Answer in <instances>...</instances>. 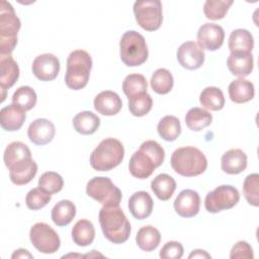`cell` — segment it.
<instances>
[{"label": "cell", "instance_id": "obj_42", "mask_svg": "<svg viewBox=\"0 0 259 259\" xmlns=\"http://www.w3.org/2000/svg\"><path fill=\"white\" fill-rule=\"evenodd\" d=\"M259 175L257 173H253L248 175L243 183V192L247 202L253 206L259 205Z\"/></svg>", "mask_w": 259, "mask_h": 259}, {"label": "cell", "instance_id": "obj_20", "mask_svg": "<svg viewBox=\"0 0 259 259\" xmlns=\"http://www.w3.org/2000/svg\"><path fill=\"white\" fill-rule=\"evenodd\" d=\"M229 71L238 77L244 78L251 74L254 67L252 53L248 52H233L227 60Z\"/></svg>", "mask_w": 259, "mask_h": 259}, {"label": "cell", "instance_id": "obj_1", "mask_svg": "<svg viewBox=\"0 0 259 259\" xmlns=\"http://www.w3.org/2000/svg\"><path fill=\"white\" fill-rule=\"evenodd\" d=\"M165 159L163 147L156 141L144 142L136 151L128 162L130 173L139 179H146L152 175L156 168L160 167Z\"/></svg>", "mask_w": 259, "mask_h": 259}, {"label": "cell", "instance_id": "obj_22", "mask_svg": "<svg viewBox=\"0 0 259 259\" xmlns=\"http://www.w3.org/2000/svg\"><path fill=\"white\" fill-rule=\"evenodd\" d=\"M247 155L241 149H231L227 151L221 159L222 170L231 175L239 174L247 168Z\"/></svg>", "mask_w": 259, "mask_h": 259}, {"label": "cell", "instance_id": "obj_34", "mask_svg": "<svg viewBox=\"0 0 259 259\" xmlns=\"http://www.w3.org/2000/svg\"><path fill=\"white\" fill-rule=\"evenodd\" d=\"M150 83L153 91H155L156 93L167 94L173 88L174 79L169 70L165 68H160L153 73Z\"/></svg>", "mask_w": 259, "mask_h": 259}, {"label": "cell", "instance_id": "obj_25", "mask_svg": "<svg viewBox=\"0 0 259 259\" xmlns=\"http://www.w3.org/2000/svg\"><path fill=\"white\" fill-rule=\"evenodd\" d=\"M76 215L75 204L68 199H63L57 202L51 211V218L55 225L64 227L69 225Z\"/></svg>", "mask_w": 259, "mask_h": 259}, {"label": "cell", "instance_id": "obj_10", "mask_svg": "<svg viewBox=\"0 0 259 259\" xmlns=\"http://www.w3.org/2000/svg\"><path fill=\"white\" fill-rule=\"evenodd\" d=\"M240 200L238 189L232 185H221L209 191L204 199V207L208 212L217 213L234 207Z\"/></svg>", "mask_w": 259, "mask_h": 259}, {"label": "cell", "instance_id": "obj_16", "mask_svg": "<svg viewBox=\"0 0 259 259\" xmlns=\"http://www.w3.org/2000/svg\"><path fill=\"white\" fill-rule=\"evenodd\" d=\"M55 134L56 127L54 123L47 118H37L33 120L27 128L29 141L37 146H44L52 142Z\"/></svg>", "mask_w": 259, "mask_h": 259}, {"label": "cell", "instance_id": "obj_11", "mask_svg": "<svg viewBox=\"0 0 259 259\" xmlns=\"http://www.w3.org/2000/svg\"><path fill=\"white\" fill-rule=\"evenodd\" d=\"M29 239L34 248L45 254L57 252L61 245V240L57 232L46 223L34 224L30 228Z\"/></svg>", "mask_w": 259, "mask_h": 259}, {"label": "cell", "instance_id": "obj_21", "mask_svg": "<svg viewBox=\"0 0 259 259\" xmlns=\"http://www.w3.org/2000/svg\"><path fill=\"white\" fill-rule=\"evenodd\" d=\"M26 118L25 110L11 103L3 107L0 111V124L4 131H18L24 123Z\"/></svg>", "mask_w": 259, "mask_h": 259}, {"label": "cell", "instance_id": "obj_43", "mask_svg": "<svg viewBox=\"0 0 259 259\" xmlns=\"http://www.w3.org/2000/svg\"><path fill=\"white\" fill-rule=\"evenodd\" d=\"M183 246L177 241L167 242L161 249L159 256L162 259H180L183 255Z\"/></svg>", "mask_w": 259, "mask_h": 259}, {"label": "cell", "instance_id": "obj_7", "mask_svg": "<svg viewBox=\"0 0 259 259\" xmlns=\"http://www.w3.org/2000/svg\"><path fill=\"white\" fill-rule=\"evenodd\" d=\"M119 55L122 63L128 67L144 64L149 56L145 37L136 30L125 31L119 41Z\"/></svg>", "mask_w": 259, "mask_h": 259}, {"label": "cell", "instance_id": "obj_23", "mask_svg": "<svg viewBox=\"0 0 259 259\" xmlns=\"http://www.w3.org/2000/svg\"><path fill=\"white\" fill-rule=\"evenodd\" d=\"M19 78V67L11 55H0L1 90L11 88Z\"/></svg>", "mask_w": 259, "mask_h": 259}, {"label": "cell", "instance_id": "obj_5", "mask_svg": "<svg viewBox=\"0 0 259 259\" xmlns=\"http://www.w3.org/2000/svg\"><path fill=\"white\" fill-rule=\"evenodd\" d=\"M124 157L120 141L114 138L102 140L90 155V166L96 171H109L118 166Z\"/></svg>", "mask_w": 259, "mask_h": 259}, {"label": "cell", "instance_id": "obj_19", "mask_svg": "<svg viewBox=\"0 0 259 259\" xmlns=\"http://www.w3.org/2000/svg\"><path fill=\"white\" fill-rule=\"evenodd\" d=\"M154 201L147 191H137L128 199L127 207L132 215L137 220H145L152 213Z\"/></svg>", "mask_w": 259, "mask_h": 259}, {"label": "cell", "instance_id": "obj_26", "mask_svg": "<svg viewBox=\"0 0 259 259\" xmlns=\"http://www.w3.org/2000/svg\"><path fill=\"white\" fill-rule=\"evenodd\" d=\"M151 189L160 200L167 201L171 198L176 189V182L169 174L162 173L152 180Z\"/></svg>", "mask_w": 259, "mask_h": 259}, {"label": "cell", "instance_id": "obj_40", "mask_svg": "<svg viewBox=\"0 0 259 259\" xmlns=\"http://www.w3.org/2000/svg\"><path fill=\"white\" fill-rule=\"evenodd\" d=\"M63 186L64 180L62 176L54 171L42 173L38 179V187L51 194L60 192L63 189Z\"/></svg>", "mask_w": 259, "mask_h": 259}, {"label": "cell", "instance_id": "obj_24", "mask_svg": "<svg viewBox=\"0 0 259 259\" xmlns=\"http://www.w3.org/2000/svg\"><path fill=\"white\" fill-rule=\"evenodd\" d=\"M229 96L235 103H245L253 99L255 95L254 84L244 78L232 81L228 88Z\"/></svg>", "mask_w": 259, "mask_h": 259}, {"label": "cell", "instance_id": "obj_3", "mask_svg": "<svg viewBox=\"0 0 259 259\" xmlns=\"http://www.w3.org/2000/svg\"><path fill=\"white\" fill-rule=\"evenodd\" d=\"M171 167L179 175L193 177L202 174L207 168V159L204 154L194 147H181L171 156Z\"/></svg>", "mask_w": 259, "mask_h": 259}, {"label": "cell", "instance_id": "obj_12", "mask_svg": "<svg viewBox=\"0 0 259 259\" xmlns=\"http://www.w3.org/2000/svg\"><path fill=\"white\" fill-rule=\"evenodd\" d=\"M225 39L224 28L215 23L206 22L202 24L197 31V45L206 51L219 50Z\"/></svg>", "mask_w": 259, "mask_h": 259}, {"label": "cell", "instance_id": "obj_14", "mask_svg": "<svg viewBox=\"0 0 259 259\" xmlns=\"http://www.w3.org/2000/svg\"><path fill=\"white\" fill-rule=\"evenodd\" d=\"M178 63L185 69L196 70L204 63V52L194 41H185L176 53Z\"/></svg>", "mask_w": 259, "mask_h": 259}, {"label": "cell", "instance_id": "obj_18", "mask_svg": "<svg viewBox=\"0 0 259 259\" xmlns=\"http://www.w3.org/2000/svg\"><path fill=\"white\" fill-rule=\"evenodd\" d=\"M95 110L102 115H115L122 107V101L119 95L113 91L105 90L98 93L93 101Z\"/></svg>", "mask_w": 259, "mask_h": 259}, {"label": "cell", "instance_id": "obj_27", "mask_svg": "<svg viewBox=\"0 0 259 259\" xmlns=\"http://www.w3.org/2000/svg\"><path fill=\"white\" fill-rule=\"evenodd\" d=\"M160 241L161 234L159 230L150 225L142 227L136 236L138 247L145 252L154 251L159 246Z\"/></svg>", "mask_w": 259, "mask_h": 259}, {"label": "cell", "instance_id": "obj_13", "mask_svg": "<svg viewBox=\"0 0 259 259\" xmlns=\"http://www.w3.org/2000/svg\"><path fill=\"white\" fill-rule=\"evenodd\" d=\"M33 75L40 81H52L60 72V61L53 54H41L37 56L31 66Z\"/></svg>", "mask_w": 259, "mask_h": 259}, {"label": "cell", "instance_id": "obj_4", "mask_svg": "<svg viewBox=\"0 0 259 259\" xmlns=\"http://www.w3.org/2000/svg\"><path fill=\"white\" fill-rule=\"evenodd\" d=\"M92 69L91 56L83 50H76L70 53L67 59V70L65 74V83L72 90L84 88L90 77Z\"/></svg>", "mask_w": 259, "mask_h": 259}, {"label": "cell", "instance_id": "obj_30", "mask_svg": "<svg viewBox=\"0 0 259 259\" xmlns=\"http://www.w3.org/2000/svg\"><path fill=\"white\" fill-rule=\"evenodd\" d=\"M228 47L231 53L233 52L251 53L254 48L253 35L247 29L237 28L231 32Z\"/></svg>", "mask_w": 259, "mask_h": 259}, {"label": "cell", "instance_id": "obj_29", "mask_svg": "<svg viewBox=\"0 0 259 259\" xmlns=\"http://www.w3.org/2000/svg\"><path fill=\"white\" fill-rule=\"evenodd\" d=\"M73 242L81 247L89 246L95 238V229L93 224L85 219L79 220L73 227L72 232Z\"/></svg>", "mask_w": 259, "mask_h": 259}, {"label": "cell", "instance_id": "obj_31", "mask_svg": "<svg viewBox=\"0 0 259 259\" xmlns=\"http://www.w3.org/2000/svg\"><path fill=\"white\" fill-rule=\"evenodd\" d=\"M212 121V115L207 110L200 107L190 108L185 115L187 127L193 132H199L208 126Z\"/></svg>", "mask_w": 259, "mask_h": 259}, {"label": "cell", "instance_id": "obj_45", "mask_svg": "<svg viewBox=\"0 0 259 259\" xmlns=\"http://www.w3.org/2000/svg\"><path fill=\"white\" fill-rule=\"evenodd\" d=\"M33 256L25 249H17L11 255V258H32Z\"/></svg>", "mask_w": 259, "mask_h": 259}, {"label": "cell", "instance_id": "obj_17", "mask_svg": "<svg viewBox=\"0 0 259 259\" xmlns=\"http://www.w3.org/2000/svg\"><path fill=\"white\" fill-rule=\"evenodd\" d=\"M9 178L16 185L29 183L37 172V165L31 157L24 158L14 163L9 169Z\"/></svg>", "mask_w": 259, "mask_h": 259}, {"label": "cell", "instance_id": "obj_41", "mask_svg": "<svg viewBox=\"0 0 259 259\" xmlns=\"http://www.w3.org/2000/svg\"><path fill=\"white\" fill-rule=\"evenodd\" d=\"M52 199V194L40 187L30 189L25 197V204L29 209L37 210L45 207Z\"/></svg>", "mask_w": 259, "mask_h": 259}, {"label": "cell", "instance_id": "obj_6", "mask_svg": "<svg viewBox=\"0 0 259 259\" xmlns=\"http://www.w3.org/2000/svg\"><path fill=\"white\" fill-rule=\"evenodd\" d=\"M21 22L13 6L5 1L0 2V55H11L17 45V33Z\"/></svg>", "mask_w": 259, "mask_h": 259}, {"label": "cell", "instance_id": "obj_2", "mask_svg": "<svg viewBox=\"0 0 259 259\" xmlns=\"http://www.w3.org/2000/svg\"><path fill=\"white\" fill-rule=\"evenodd\" d=\"M98 218L102 233L109 242L122 244L128 240L131 224L119 205H103Z\"/></svg>", "mask_w": 259, "mask_h": 259}, {"label": "cell", "instance_id": "obj_38", "mask_svg": "<svg viewBox=\"0 0 259 259\" xmlns=\"http://www.w3.org/2000/svg\"><path fill=\"white\" fill-rule=\"evenodd\" d=\"M153 99L148 92L137 94L128 98V110L134 116H144L150 112Z\"/></svg>", "mask_w": 259, "mask_h": 259}, {"label": "cell", "instance_id": "obj_44", "mask_svg": "<svg viewBox=\"0 0 259 259\" xmlns=\"http://www.w3.org/2000/svg\"><path fill=\"white\" fill-rule=\"evenodd\" d=\"M254 257L253 254V249L247 243L246 241H239L237 242L230 253V258L232 259H238V258H243V259H252Z\"/></svg>", "mask_w": 259, "mask_h": 259}, {"label": "cell", "instance_id": "obj_8", "mask_svg": "<svg viewBox=\"0 0 259 259\" xmlns=\"http://www.w3.org/2000/svg\"><path fill=\"white\" fill-rule=\"evenodd\" d=\"M86 193L102 205H119L121 191L110 178L104 176L93 177L86 185Z\"/></svg>", "mask_w": 259, "mask_h": 259}, {"label": "cell", "instance_id": "obj_35", "mask_svg": "<svg viewBox=\"0 0 259 259\" xmlns=\"http://www.w3.org/2000/svg\"><path fill=\"white\" fill-rule=\"evenodd\" d=\"M31 157L29 148L22 142H12L10 143L3 154V160L5 166L9 169L14 163L22 160L24 158Z\"/></svg>", "mask_w": 259, "mask_h": 259}, {"label": "cell", "instance_id": "obj_15", "mask_svg": "<svg viewBox=\"0 0 259 259\" xmlns=\"http://www.w3.org/2000/svg\"><path fill=\"white\" fill-rule=\"evenodd\" d=\"M200 207V196L192 189L180 191L174 200V209L182 218H192L196 215Z\"/></svg>", "mask_w": 259, "mask_h": 259}, {"label": "cell", "instance_id": "obj_36", "mask_svg": "<svg viewBox=\"0 0 259 259\" xmlns=\"http://www.w3.org/2000/svg\"><path fill=\"white\" fill-rule=\"evenodd\" d=\"M148 83L142 74H130L122 82V91L127 98L147 92Z\"/></svg>", "mask_w": 259, "mask_h": 259}, {"label": "cell", "instance_id": "obj_9", "mask_svg": "<svg viewBox=\"0 0 259 259\" xmlns=\"http://www.w3.org/2000/svg\"><path fill=\"white\" fill-rule=\"evenodd\" d=\"M134 14L138 24L147 31L160 28L163 21L162 3L159 0H143L134 3Z\"/></svg>", "mask_w": 259, "mask_h": 259}, {"label": "cell", "instance_id": "obj_37", "mask_svg": "<svg viewBox=\"0 0 259 259\" xmlns=\"http://www.w3.org/2000/svg\"><path fill=\"white\" fill-rule=\"evenodd\" d=\"M37 96L35 91L29 86H21L12 95V103L27 111L36 104Z\"/></svg>", "mask_w": 259, "mask_h": 259}, {"label": "cell", "instance_id": "obj_33", "mask_svg": "<svg viewBox=\"0 0 259 259\" xmlns=\"http://www.w3.org/2000/svg\"><path fill=\"white\" fill-rule=\"evenodd\" d=\"M157 131L163 140L173 142L181 134L180 120L174 115H166L158 122Z\"/></svg>", "mask_w": 259, "mask_h": 259}, {"label": "cell", "instance_id": "obj_32", "mask_svg": "<svg viewBox=\"0 0 259 259\" xmlns=\"http://www.w3.org/2000/svg\"><path fill=\"white\" fill-rule=\"evenodd\" d=\"M200 104L209 110H221L225 105V97L223 91L214 86L204 88L199 95Z\"/></svg>", "mask_w": 259, "mask_h": 259}, {"label": "cell", "instance_id": "obj_28", "mask_svg": "<svg viewBox=\"0 0 259 259\" xmlns=\"http://www.w3.org/2000/svg\"><path fill=\"white\" fill-rule=\"evenodd\" d=\"M100 125V118L92 111H81L73 118V126L75 131L81 135H92Z\"/></svg>", "mask_w": 259, "mask_h": 259}, {"label": "cell", "instance_id": "obj_46", "mask_svg": "<svg viewBox=\"0 0 259 259\" xmlns=\"http://www.w3.org/2000/svg\"><path fill=\"white\" fill-rule=\"evenodd\" d=\"M211 256L204 250H200V249H196L193 250L190 255L188 256V258H210Z\"/></svg>", "mask_w": 259, "mask_h": 259}, {"label": "cell", "instance_id": "obj_39", "mask_svg": "<svg viewBox=\"0 0 259 259\" xmlns=\"http://www.w3.org/2000/svg\"><path fill=\"white\" fill-rule=\"evenodd\" d=\"M233 3V0H206L203 5V13L210 20L222 19Z\"/></svg>", "mask_w": 259, "mask_h": 259}]
</instances>
